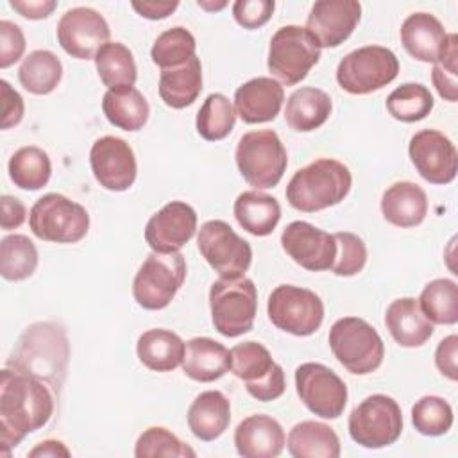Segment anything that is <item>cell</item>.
Returning <instances> with one entry per match:
<instances>
[{
    "label": "cell",
    "instance_id": "ac0fdd59",
    "mask_svg": "<svg viewBox=\"0 0 458 458\" xmlns=\"http://www.w3.org/2000/svg\"><path fill=\"white\" fill-rule=\"evenodd\" d=\"M89 165L97 182L109 191H125L136 181V156L132 147L122 138H98L91 145Z\"/></svg>",
    "mask_w": 458,
    "mask_h": 458
},
{
    "label": "cell",
    "instance_id": "db71d44e",
    "mask_svg": "<svg viewBox=\"0 0 458 458\" xmlns=\"http://www.w3.org/2000/svg\"><path fill=\"white\" fill-rule=\"evenodd\" d=\"M132 9L147 18V20H163L166 16H170L177 7H179V2L174 0V2H156V0H143V2H132L131 4Z\"/></svg>",
    "mask_w": 458,
    "mask_h": 458
},
{
    "label": "cell",
    "instance_id": "7c38bea8",
    "mask_svg": "<svg viewBox=\"0 0 458 458\" xmlns=\"http://www.w3.org/2000/svg\"><path fill=\"white\" fill-rule=\"evenodd\" d=\"M231 372L245 383L247 392L261 401H276L284 394V370L259 342H242L229 351Z\"/></svg>",
    "mask_w": 458,
    "mask_h": 458
},
{
    "label": "cell",
    "instance_id": "bcb514c9",
    "mask_svg": "<svg viewBox=\"0 0 458 458\" xmlns=\"http://www.w3.org/2000/svg\"><path fill=\"white\" fill-rule=\"evenodd\" d=\"M336 242V256L333 261V274L342 277H351L360 274L367 263V247L363 240L347 231H340L333 234Z\"/></svg>",
    "mask_w": 458,
    "mask_h": 458
},
{
    "label": "cell",
    "instance_id": "f35d334b",
    "mask_svg": "<svg viewBox=\"0 0 458 458\" xmlns=\"http://www.w3.org/2000/svg\"><path fill=\"white\" fill-rule=\"evenodd\" d=\"M38 267V249L25 234H9L0 243V274L7 281H23Z\"/></svg>",
    "mask_w": 458,
    "mask_h": 458
},
{
    "label": "cell",
    "instance_id": "f5cc1de1",
    "mask_svg": "<svg viewBox=\"0 0 458 458\" xmlns=\"http://www.w3.org/2000/svg\"><path fill=\"white\" fill-rule=\"evenodd\" d=\"M9 5L23 18L43 20L57 7V2L55 0H11Z\"/></svg>",
    "mask_w": 458,
    "mask_h": 458
},
{
    "label": "cell",
    "instance_id": "60d3db41",
    "mask_svg": "<svg viewBox=\"0 0 458 458\" xmlns=\"http://www.w3.org/2000/svg\"><path fill=\"white\" fill-rule=\"evenodd\" d=\"M435 106L431 91L419 82H406L395 88L386 98L388 113L399 122L424 120Z\"/></svg>",
    "mask_w": 458,
    "mask_h": 458
},
{
    "label": "cell",
    "instance_id": "b9f144b4",
    "mask_svg": "<svg viewBox=\"0 0 458 458\" xmlns=\"http://www.w3.org/2000/svg\"><path fill=\"white\" fill-rule=\"evenodd\" d=\"M197 43L193 34L184 27L166 29L157 36L150 48L152 63L161 70L175 68L195 57Z\"/></svg>",
    "mask_w": 458,
    "mask_h": 458
},
{
    "label": "cell",
    "instance_id": "e575fe53",
    "mask_svg": "<svg viewBox=\"0 0 458 458\" xmlns=\"http://www.w3.org/2000/svg\"><path fill=\"white\" fill-rule=\"evenodd\" d=\"M95 66L102 84L113 91L132 88L138 79L132 52L118 41H109L97 52Z\"/></svg>",
    "mask_w": 458,
    "mask_h": 458
},
{
    "label": "cell",
    "instance_id": "44dd1931",
    "mask_svg": "<svg viewBox=\"0 0 458 458\" xmlns=\"http://www.w3.org/2000/svg\"><path fill=\"white\" fill-rule=\"evenodd\" d=\"M361 18V4L356 0H318L306 18V30L320 48L342 45Z\"/></svg>",
    "mask_w": 458,
    "mask_h": 458
},
{
    "label": "cell",
    "instance_id": "f1b7e54d",
    "mask_svg": "<svg viewBox=\"0 0 458 458\" xmlns=\"http://www.w3.org/2000/svg\"><path fill=\"white\" fill-rule=\"evenodd\" d=\"M333 111L331 97L313 86L295 89L284 107V120L290 129L299 132H310L322 127Z\"/></svg>",
    "mask_w": 458,
    "mask_h": 458
},
{
    "label": "cell",
    "instance_id": "d6a6232c",
    "mask_svg": "<svg viewBox=\"0 0 458 458\" xmlns=\"http://www.w3.org/2000/svg\"><path fill=\"white\" fill-rule=\"evenodd\" d=\"M202 91V64L195 55L188 63L161 70L159 97L172 109L191 106Z\"/></svg>",
    "mask_w": 458,
    "mask_h": 458
},
{
    "label": "cell",
    "instance_id": "8992f818",
    "mask_svg": "<svg viewBox=\"0 0 458 458\" xmlns=\"http://www.w3.org/2000/svg\"><path fill=\"white\" fill-rule=\"evenodd\" d=\"M333 356L351 374L365 376L377 370L385 358L379 333L360 317H342L329 329Z\"/></svg>",
    "mask_w": 458,
    "mask_h": 458
},
{
    "label": "cell",
    "instance_id": "7a4b0ae2",
    "mask_svg": "<svg viewBox=\"0 0 458 458\" xmlns=\"http://www.w3.org/2000/svg\"><path fill=\"white\" fill-rule=\"evenodd\" d=\"M70 361V342L57 322H34L23 329L5 367L47 383L59 397Z\"/></svg>",
    "mask_w": 458,
    "mask_h": 458
},
{
    "label": "cell",
    "instance_id": "3957f363",
    "mask_svg": "<svg viewBox=\"0 0 458 458\" xmlns=\"http://www.w3.org/2000/svg\"><path fill=\"white\" fill-rule=\"evenodd\" d=\"M352 186L349 168L331 157H320L299 168L286 186L288 204L302 213H315L340 204Z\"/></svg>",
    "mask_w": 458,
    "mask_h": 458
},
{
    "label": "cell",
    "instance_id": "11a10c76",
    "mask_svg": "<svg viewBox=\"0 0 458 458\" xmlns=\"http://www.w3.org/2000/svg\"><path fill=\"white\" fill-rule=\"evenodd\" d=\"M30 458H43V456H50V458H57V456H70V449L61 442V440H43L39 442L36 447H32L29 451Z\"/></svg>",
    "mask_w": 458,
    "mask_h": 458
},
{
    "label": "cell",
    "instance_id": "e0dca14e",
    "mask_svg": "<svg viewBox=\"0 0 458 458\" xmlns=\"http://www.w3.org/2000/svg\"><path fill=\"white\" fill-rule=\"evenodd\" d=\"M410 159L419 175L431 184H449L458 172L454 143L437 129L415 132L408 145Z\"/></svg>",
    "mask_w": 458,
    "mask_h": 458
},
{
    "label": "cell",
    "instance_id": "f6af8a7d",
    "mask_svg": "<svg viewBox=\"0 0 458 458\" xmlns=\"http://www.w3.org/2000/svg\"><path fill=\"white\" fill-rule=\"evenodd\" d=\"M458 36L454 32L445 36L442 52L433 63L431 81L438 95L447 102L458 100Z\"/></svg>",
    "mask_w": 458,
    "mask_h": 458
},
{
    "label": "cell",
    "instance_id": "74e56055",
    "mask_svg": "<svg viewBox=\"0 0 458 458\" xmlns=\"http://www.w3.org/2000/svg\"><path fill=\"white\" fill-rule=\"evenodd\" d=\"M417 302L431 324L453 326L458 322V284L453 279L429 281Z\"/></svg>",
    "mask_w": 458,
    "mask_h": 458
},
{
    "label": "cell",
    "instance_id": "1f68e13d",
    "mask_svg": "<svg viewBox=\"0 0 458 458\" xmlns=\"http://www.w3.org/2000/svg\"><path fill=\"white\" fill-rule=\"evenodd\" d=\"M233 213L240 227L254 236H268L281 220V206L259 190H249L236 197Z\"/></svg>",
    "mask_w": 458,
    "mask_h": 458
},
{
    "label": "cell",
    "instance_id": "681fc988",
    "mask_svg": "<svg viewBox=\"0 0 458 458\" xmlns=\"http://www.w3.org/2000/svg\"><path fill=\"white\" fill-rule=\"evenodd\" d=\"M0 95H2V123H0V127L5 131L21 122L23 113H25V104H23L21 95L5 79L0 81Z\"/></svg>",
    "mask_w": 458,
    "mask_h": 458
},
{
    "label": "cell",
    "instance_id": "d4e9b609",
    "mask_svg": "<svg viewBox=\"0 0 458 458\" xmlns=\"http://www.w3.org/2000/svg\"><path fill=\"white\" fill-rule=\"evenodd\" d=\"M381 213L395 227H415L428 215V195L415 182L397 181L385 190Z\"/></svg>",
    "mask_w": 458,
    "mask_h": 458
},
{
    "label": "cell",
    "instance_id": "9f6ffc18",
    "mask_svg": "<svg viewBox=\"0 0 458 458\" xmlns=\"http://www.w3.org/2000/svg\"><path fill=\"white\" fill-rule=\"evenodd\" d=\"M199 4V7H202V9H208V11H218V9H224L225 5H227V2H215V4H208V2H204V0H199L197 2Z\"/></svg>",
    "mask_w": 458,
    "mask_h": 458
},
{
    "label": "cell",
    "instance_id": "6da1fadb",
    "mask_svg": "<svg viewBox=\"0 0 458 458\" xmlns=\"http://www.w3.org/2000/svg\"><path fill=\"white\" fill-rule=\"evenodd\" d=\"M54 390L27 374L7 367L0 381V454L9 456L29 433L43 428L55 408Z\"/></svg>",
    "mask_w": 458,
    "mask_h": 458
},
{
    "label": "cell",
    "instance_id": "277c9868",
    "mask_svg": "<svg viewBox=\"0 0 458 458\" xmlns=\"http://www.w3.org/2000/svg\"><path fill=\"white\" fill-rule=\"evenodd\" d=\"M242 177L256 190L277 186L288 166L286 148L272 129L245 132L234 150Z\"/></svg>",
    "mask_w": 458,
    "mask_h": 458
},
{
    "label": "cell",
    "instance_id": "cb8c5ba5",
    "mask_svg": "<svg viewBox=\"0 0 458 458\" xmlns=\"http://www.w3.org/2000/svg\"><path fill=\"white\" fill-rule=\"evenodd\" d=\"M385 326L401 347H420L433 335V324L413 297L392 301L385 313Z\"/></svg>",
    "mask_w": 458,
    "mask_h": 458
},
{
    "label": "cell",
    "instance_id": "603a6c76",
    "mask_svg": "<svg viewBox=\"0 0 458 458\" xmlns=\"http://www.w3.org/2000/svg\"><path fill=\"white\" fill-rule=\"evenodd\" d=\"M286 444L281 424L265 413L249 415L234 429V445L243 458H276Z\"/></svg>",
    "mask_w": 458,
    "mask_h": 458
},
{
    "label": "cell",
    "instance_id": "f907efd6",
    "mask_svg": "<svg viewBox=\"0 0 458 458\" xmlns=\"http://www.w3.org/2000/svg\"><path fill=\"white\" fill-rule=\"evenodd\" d=\"M458 336L449 335L437 345L435 351V365L442 376L451 381L458 379Z\"/></svg>",
    "mask_w": 458,
    "mask_h": 458
},
{
    "label": "cell",
    "instance_id": "83f0119b",
    "mask_svg": "<svg viewBox=\"0 0 458 458\" xmlns=\"http://www.w3.org/2000/svg\"><path fill=\"white\" fill-rule=\"evenodd\" d=\"M186 417L191 433L204 442H211L227 429L231 403L220 390H206L193 399Z\"/></svg>",
    "mask_w": 458,
    "mask_h": 458
},
{
    "label": "cell",
    "instance_id": "7bdbcfd3",
    "mask_svg": "<svg viewBox=\"0 0 458 458\" xmlns=\"http://www.w3.org/2000/svg\"><path fill=\"white\" fill-rule=\"evenodd\" d=\"M451 404L438 395H424L411 406L413 428L426 437L445 435L453 426Z\"/></svg>",
    "mask_w": 458,
    "mask_h": 458
},
{
    "label": "cell",
    "instance_id": "52a82bcc",
    "mask_svg": "<svg viewBox=\"0 0 458 458\" xmlns=\"http://www.w3.org/2000/svg\"><path fill=\"white\" fill-rule=\"evenodd\" d=\"M29 227L43 242L77 243L88 234L89 215L82 204L61 193H47L30 208Z\"/></svg>",
    "mask_w": 458,
    "mask_h": 458
},
{
    "label": "cell",
    "instance_id": "4316f807",
    "mask_svg": "<svg viewBox=\"0 0 458 458\" xmlns=\"http://www.w3.org/2000/svg\"><path fill=\"white\" fill-rule=\"evenodd\" d=\"M181 365L190 379L211 383L231 370V356L220 342L208 336H195L186 342Z\"/></svg>",
    "mask_w": 458,
    "mask_h": 458
},
{
    "label": "cell",
    "instance_id": "8fae6325",
    "mask_svg": "<svg viewBox=\"0 0 458 458\" xmlns=\"http://www.w3.org/2000/svg\"><path fill=\"white\" fill-rule=\"evenodd\" d=\"M351 438L367 449H381L397 442L403 433V413L397 401L385 394L365 397L349 415Z\"/></svg>",
    "mask_w": 458,
    "mask_h": 458
},
{
    "label": "cell",
    "instance_id": "5bb4252c",
    "mask_svg": "<svg viewBox=\"0 0 458 458\" xmlns=\"http://www.w3.org/2000/svg\"><path fill=\"white\" fill-rule=\"evenodd\" d=\"M197 245L202 258L220 277H240L250 267V243L224 220L204 222L197 234Z\"/></svg>",
    "mask_w": 458,
    "mask_h": 458
},
{
    "label": "cell",
    "instance_id": "484cf974",
    "mask_svg": "<svg viewBox=\"0 0 458 458\" xmlns=\"http://www.w3.org/2000/svg\"><path fill=\"white\" fill-rule=\"evenodd\" d=\"M445 29L429 13H413L401 25V43L417 61L435 63L445 41Z\"/></svg>",
    "mask_w": 458,
    "mask_h": 458
},
{
    "label": "cell",
    "instance_id": "8d00e7d4",
    "mask_svg": "<svg viewBox=\"0 0 458 458\" xmlns=\"http://www.w3.org/2000/svg\"><path fill=\"white\" fill-rule=\"evenodd\" d=\"M63 77V63L50 50L30 52L18 68L20 84L32 95L52 93Z\"/></svg>",
    "mask_w": 458,
    "mask_h": 458
},
{
    "label": "cell",
    "instance_id": "c3c4849f",
    "mask_svg": "<svg viewBox=\"0 0 458 458\" xmlns=\"http://www.w3.org/2000/svg\"><path fill=\"white\" fill-rule=\"evenodd\" d=\"M25 45L21 27L9 20H0V68H9L20 61L23 57Z\"/></svg>",
    "mask_w": 458,
    "mask_h": 458
},
{
    "label": "cell",
    "instance_id": "9c48e42d",
    "mask_svg": "<svg viewBox=\"0 0 458 458\" xmlns=\"http://www.w3.org/2000/svg\"><path fill=\"white\" fill-rule=\"evenodd\" d=\"M399 73L397 55L381 45L349 52L336 68V82L351 95H367L390 84Z\"/></svg>",
    "mask_w": 458,
    "mask_h": 458
},
{
    "label": "cell",
    "instance_id": "4dcf8cb0",
    "mask_svg": "<svg viewBox=\"0 0 458 458\" xmlns=\"http://www.w3.org/2000/svg\"><path fill=\"white\" fill-rule=\"evenodd\" d=\"M288 453L293 458H338L340 438L335 429L318 420L295 424L286 438Z\"/></svg>",
    "mask_w": 458,
    "mask_h": 458
},
{
    "label": "cell",
    "instance_id": "7dc6e473",
    "mask_svg": "<svg viewBox=\"0 0 458 458\" xmlns=\"http://www.w3.org/2000/svg\"><path fill=\"white\" fill-rule=\"evenodd\" d=\"M274 7V0H236L233 4V16L240 27L254 30L272 18Z\"/></svg>",
    "mask_w": 458,
    "mask_h": 458
},
{
    "label": "cell",
    "instance_id": "5b68a950",
    "mask_svg": "<svg viewBox=\"0 0 458 458\" xmlns=\"http://www.w3.org/2000/svg\"><path fill=\"white\" fill-rule=\"evenodd\" d=\"M209 310L215 329L234 338L249 333L258 311V290L254 281L240 277H220L209 288Z\"/></svg>",
    "mask_w": 458,
    "mask_h": 458
},
{
    "label": "cell",
    "instance_id": "ffe728a7",
    "mask_svg": "<svg viewBox=\"0 0 458 458\" xmlns=\"http://www.w3.org/2000/svg\"><path fill=\"white\" fill-rule=\"evenodd\" d=\"M197 231L195 209L182 202L172 200L154 213L145 225V242L154 252H179Z\"/></svg>",
    "mask_w": 458,
    "mask_h": 458
},
{
    "label": "cell",
    "instance_id": "836d02e7",
    "mask_svg": "<svg viewBox=\"0 0 458 458\" xmlns=\"http://www.w3.org/2000/svg\"><path fill=\"white\" fill-rule=\"evenodd\" d=\"M102 111L111 125L129 132L143 129L150 114L147 98L134 86L116 91L107 89L102 98Z\"/></svg>",
    "mask_w": 458,
    "mask_h": 458
},
{
    "label": "cell",
    "instance_id": "ba28073f",
    "mask_svg": "<svg viewBox=\"0 0 458 458\" xmlns=\"http://www.w3.org/2000/svg\"><path fill=\"white\" fill-rule=\"evenodd\" d=\"M318 59L320 47L306 27L284 25L270 39L267 66L279 84L295 86L306 79Z\"/></svg>",
    "mask_w": 458,
    "mask_h": 458
},
{
    "label": "cell",
    "instance_id": "30bf717a",
    "mask_svg": "<svg viewBox=\"0 0 458 458\" xmlns=\"http://www.w3.org/2000/svg\"><path fill=\"white\" fill-rule=\"evenodd\" d=\"M186 279V261L181 252H150L132 281L134 301L145 310H163Z\"/></svg>",
    "mask_w": 458,
    "mask_h": 458
},
{
    "label": "cell",
    "instance_id": "816d5d0a",
    "mask_svg": "<svg viewBox=\"0 0 458 458\" xmlns=\"http://www.w3.org/2000/svg\"><path fill=\"white\" fill-rule=\"evenodd\" d=\"M0 209H2L0 225H2L4 231L18 229L25 222V218H27L25 204L20 199L13 197V195H2Z\"/></svg>",
    "mask_w": 458,
    "mask_h": 458
},
{
    "label": "cell",
    "instance_id": "ee69618b",
    "mask_svg": "<svg viewBox=\"0 0 458 458\" xmlns=\"http://www.w3.org/2000/svg\"><path fill=\"white\" fill-rule=\"evenodd\" d=\"M136 458H157V456H177L193 458L195 451L181 442L172 431L161 426L147 428L136 440L134 445Z\"/></svg>",
    "mask_w": 458,
    "mask_h": 458
},
{
    "label": "cell",
    "instance_id": "7402d4cb",
    "mask_svg": "<svg viewBox=\"0 0 458 458\" xmlns=\"http://www.w3.org/2000/svg\"><path fill=\"white\" fill-rule=\"evenodd\" d=\"M284 102L283 86L272 77H254L234 91V111L245 123L274 120Z\"/></svg>",
    "mask_w": 458,
    "mask_h": 458
},
{
    "label": "cell",
    "instance_id": "2e32d148",
    "mask_svg": "<svg viewBox=\"0 0 458 458\" xmlns=\"http://www.w3.org/2000/svg\"><path fill=\"white\" fill-rule=\"evenodd\" d=\"M57 41L75 59H95L97 52L109 43L106 18L91 7H72L57 21Z\"/></svg>",
    "mask_w": 458,
    "mask_h": 458
},
{
    "label": "cell",
    "instance_id": "9a60e30c",
    "mask_svg": "<svg viewBox=\"0 0 458 458\" xmlns=\"http://www.w3.org/2000/svg\"><path fill=\"white\" fill-rule=\"evenodd\" d=\"M295 390L302 404L322 419H338L347 404V386L329 367L315 361L295 369Z\"/></svg>",
    "mask_w": 458,
    "mask_h": 458
},
{
    "label": "cell",
    "instance_id": "d6986e66",
    "mask_svg": "<svg viewBox=\"0 0 458 458\" xmlns=\"http://www.w3.org/2000/svg\"><path fill=\"white\" fill-rule=\"evenodd\" d=\"M281 245L299 267L311 272L331 270L336 256V242L333 234L304 220H295L284 227Z\"/></svg>",
    "mask_w": 458,
    "mask_h": 458
},
{
    "label": "cell",
    "instance_id": "d590c367",
    "mask_svg": "<svg viewBox=\"0 0 458 458\" xmlns=\"http://www.w3.org/2000/svg\"><path fill=\"white\" fill-rule=\"evenodd\" d=\"M7 172L14 186L36 191L47 186V182L50 181L52 163L43 148L36 145H27L18 148L11 156L7 163Z\"/></svg>",
    "mask_w": 458,
    "mask_h": 458
},
{
    "label": "cell",
    "instance_id": "4fadbf2b",
    "mask_svg": "<svg viewBox=\"0 0 458 458\" xmlns=\"http://www.w3.org/2000/svg\"><path fill=\"white\" fill-rule=\"evenodd\" d=\"M267 313L277 329L293 336H310L322 326L324 302L308 288L279 284L268 295Z\"/></svg>",
    "mask_w": 458,
    "mask_h": 458
},
{
    "label": "cell",
    "instance_id": "ab89813d",
    "mask_svg": "<svg viewBox=\"0 0 458 458\" xmlns=\"http://www.w3.org/2000/svg\"><path fill=\"white\" fill-rule=\"evenodd\" d=\"M236 122V111L231 100L222 93H211L197 113V132L208 141H218L231 134Z\"/></svg>",
    "mask_w": 458,
    "mask_h": 458
},
{
    "label": "cell",
    "instance_id": "f546056e",
    "mask_svg": "<svg viewBox=\"0 0 458 458\" xmlns=\"http://www.w3.org/2000/svg\"><path fill=\"white\" fill-rule=\"evenodd\" d=\"M186 344L168 329L156 327L140 335L136 352L140 361L154 372H172L182 363Z\"/></svg>",
    "mask_w": 458,
    "mask_h": 458
}]
</instances>
